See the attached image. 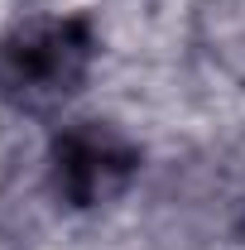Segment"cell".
I'll return each mask as SVG.
<instances>
[{
  "label": "cell",
  "mask_w": 245,
  "mask_h": 250,
  "mask_svg": "<svg viewBox=\"0 0 245 250\" xmlns=\"http://www.w3.org/2000/svg\"><path fill=\"white\" fill-rule=\"evenodd\" d=\"M96 62L87 15H34L0 39V96L15 111L43 116L82 92Z\"/></svg>",
  "instance_id": "6da1fadb"
},
{
  "label": "cell",
  "mask_w": 245,
  "mask_h": 250,
  "mask_svg": "<svg viewBox=\"0 0 245 250\" xmlns=\"http://www.w3.org/2000/svg\"><path fill=\"white\" fill-rule=\"evenodd\" d=\"M48 173L67 207L92 212L130 192L140 178V145L111 121H72L53 135Z\"/></svg>",
  "instance_id": "7a4b0ae2"
}]
</instances>
